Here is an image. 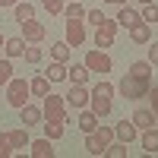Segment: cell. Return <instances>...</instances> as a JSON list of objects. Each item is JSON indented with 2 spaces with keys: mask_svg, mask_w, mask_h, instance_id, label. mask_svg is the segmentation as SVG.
I'll use <instances>...</instances> for the list:
<instances>
[{
  "mask_svg": "<svg viewBox=\"0 0 158 158\" xmlns=\"http://www.w3.org/2000/svg\"><path fill=\"white\" fill-rule=\"evenodd\" d=\"M29 95H32V92H29V82H25V79L13 76L6 82V104H10V108H22V104L29 101Z\"/></svg>",
  "mask_w": 158,
  "mask_h": 158,
  "instance_id": "5b68a950",
  "label": "cell"
},
{
  "mask_svg": "<svg viewBox=\"0 0 158 158\" xmlns=\"http://www.w3.org/2000/svg\"><path fill=\"white\" fill-rule=\"evenodd\" d=\"M41 6L51 13V16H57V13H63V6H67V3H63V0H41Z\"/></svg>",
  "mask_w": 158,
  "mask_h": 158,
  "instance_id": "d6a6232c",
  "label": "cell"
},
{
  "mask_svg": "<svg viewBox=\"0 0 158 158\" xmlns=\"http://www.w3.org/2000/svg\"><path fill=\"white\" fill-rule=\"evenodd\" d=\"M29 92H32V95H35V98H44V95H48V92H51V79H48L44 73H41V76H35V79H32V82H29Z\"/></svg>",
  "mask_w": 158,
  "mask_h": 158,
  "instance_id": "d6986e66",
  "label": "cell"
},
{
  "mask_svg": "<svg viewBox=\"0 0 158 158\" xmlns=\"http://www.w3.org/2000/svg\"><path fill=\"white\" fill-rule=\"evenodd\" d=\"M104 155H108V158H127V142H120V139L111 142V146L104 149Z\"/></svg>",
  "mask_w": 158,
  "mask_h": 158,
  "instance_id": "f546056e",
  "label": "cell"
},
{
  "mask_svg": "<svg viewBox=\"0 0 158 158\" xmlns=\"http://www.w3.org/2000/svg\"><path fill=\"white\" fill-rule=\"evenodd\" d=\"M114 38H117V19H108L104 16L101 25H95V48H111L114 44Z\"/></svg>",
  "mask_w": 158,
  "mask_h": 158,
  "instance_id": "8992f818",
  "label": "cell"
},
{
  "mask_svg": "<svg viewBox=\"0 0 158 158\" xmlns=\"http://www.w3.org/2000/svg\"><path fill=\"white\" fill-rule=\"evenodd\" d=\"M3 41H6V38H3V32H0V48H3Z\"/></svg>",
  "mask_w": 158,
  "mask_h": 158,
  "instance_id": "ab89813d",
  "label": "cell"
},
{
  "mask_svg": "<svg viewBox=\"0 0 158 158\" xmlns=\"http://www.w3.org/2000/svg\"><path fill=\"white\" fill-rule=\"evenodd\" d=\"M22 57L29 60V63H41V48H35V44H25V51H22Z\"/></svg>",
  "mask_w": 158,
  "mask_h": 158,
  "instance_id": "1f68e13d",
  "label": "cell"
},
{
  "mask_svg": "<svg viewBox=\"0 0 158 158\" xmlns=\"http://www.w3.org/2000/svg\"><path fill=\"white\" fill-rule=\"evenodd\" d=\"M139 3H152V0H139Z\"/></svg>",
  "mask_w": 158,
  "mask_h": 158,
  "instance_id": "60d3db41",
  "label": "cell"
},
{
  "mask_svg": "<svg viewBox=\"0 0 158 158\" xmlns=\"http://www.w3.org/2000/svg\"><path fill=\"white\" fill-rule=\"evenodd\" d=\"M139 19L142 22H158V3H155V0H152V3H142V13H139Z\"/></svg>",
  "mask_w": 158,
  "mask_h": 158,
  "instance_id": "4316f807",
  "label": "cell"
},
{
  "mask_svg": "<svg viewBox=\"0 0 158 158\" xmlns=\"http://www.w3.org/2000/svg\"><path fill=\"white\" fill-rule=\"evenodd\" d=\"M98 120H101V117H98L95 111H92V108H89V111L82 108V114H79V120H76V127L82 130V133H95V130H98Z\"/></svg>",
  "mask_w": 158,
  "mask_h": 158,
  "instance_id": "4fadbf2b",
  "label": "cell"
},
{
  "mask_svg": "<svg viewBox=\"0 0 158 158\" xmlns=\"http://www.w3.org/2000/svg\"><path fill=\"white\" fill-rule=\"evenodd\" d=\"M44 76L51 79V82H63V79H67V63H57V60H54V63L44 70Z\"/></svg>",
  "mask_w": 158,
  "mask_h": 158,
  "instance_id": "603a6c76",
  "label": "cell"
},
{
  "mask_svg": "<svg viewBox=\"0 0 158 158\" xmlns=\"http://www.w3.org/2000/svg\"><path fill=\"white\" fill-rule=\"evenodd\" d=\"M149 63L158 67V41H149Z\"/></svg>",
  "mask_w": 158,
  "mask_h": 158,
  "instance_id": "d590c367",
  "label": "cell"
},
{
  "mask_svg": "<svg viewBox=\"0 0 158 158\" xmlns=\"http://www.w3.org/2000/svg\"><path fill=\"white\" fill-rule=\"evenodd\" d=\"M142 149H146L149 155H155V152H158V130H155V127L142 130Z\"/></svg>",
  "mask_w": 158,
  "mask_h": 158,
  "instance_id": "7402d4cb",
  "label": "cell"
},
{
  "mask_svg": "<svg viewBox=\"0 0 158 158\" xmlns=\"http://www.w3.org/2000/svg\"><path fill=\"white\" fill-rule=\"evenodd\" d=\"M104 3H117V6H123V3H127V0H104Z\"/></svg>",
  "mask_w": 158,
  "mask_h": 158,
  "instance_id": "f35d334b",
  "label": "cell"
},
{
  "mask_svg": "<svg viewBox=\"0 0 158 158\" xmlns=\"http://www.w3.org/2000/svg\"><path fill=\"white\" fill-rule=\"evenodd\" d=\"M85 67H89V73H111V57L104 54V51H89L85 54Z\"/></svg>",
  "mask_w": 158,
  "mask_h": 158,
  "instance_id": "ba28073f",
  "label": "cell"
},
{
  "mask_svg": "<svg viewBox=\"0 0 158 158\" xmlns=\"http://www.w3.org/2000/svg\"><path fill=\"white\" fill-rule=\"evenodd\" d=\"M44 136L54 142V139H60L63 136V123H54V120H44Z\"/></svg>",
  "mask_w": 158,
  "mask_h": 158,
  "instance_id": "f1b7e54d",
  "label": "cell"
},
{
  "mask_svg": "<svg viewBox=\"0 0 158 158\" xmlns=\"http://www.w3.org/2000/svg\"><path fill=\"white\" fill-rule=\"evenodd\" d=\"M41 114H44V120L67 123V120H70V117H67V98H63V95H54V92H48V95H44V108H41Z\"/></svg>",
  "mask_w": 158,
  "mask_h": 158,
  "instance_id": "3957f363",
  "label": "cell"
},
{
  "mask_svg": "<svg viewBox=\"0 0 158 158\" xmlns=\"http://www.w3.org/2000/svg\"><path fill=\"white\" fill-rule=\"evenodd\" d=\"M130 38H133V44H149L152 41V25L149 22H136L130 29Z\"/></svg>",
  "mask_w": 158,
  "mask_h": 158,
  "instance_id": "9a60e30c",
  "label": "cell"
},
{
  "mask_svg": "<svg viewBox=\"0 0 158 158\" xmlns=\"http://www.w3.org/2000/svg\"><path fill=\"white\" fill-rule=\"evenodd\" d=\"M29 152H32L35 158H54V149H51V139H48V136L29 142Z\"/></svg>",
  "mask_w": 158,
  "mask_h": 158,
  "instance_id": "e0dca14e",
  "label": "cell"
},
{
  "mask_svg": "<svg viewBox=\"0 0 158 158\" xmlns=\"http://www.w3.org/2000/svg\"><path fill=\"white\" fill-rule=\"evenodd\" d=\"M130 73H133V76H146V79H152V63H149V60H136L133 67H130Z\"/></svg>",
  "mask_w": 158,
  "mask_h": 158,
  "instance_id": "83f0119b",
  "label": "cell"
},
{
  "mask_svg": "<svg viewBox=\"0 0 158 158\" xmlns=\"http://www.w3.org/2000/svg\"><path fill=\"white\" fill-rule=\"evenodd\" d=\"M130 120H133V123H136V130L142 133V130L155 127V120H158V117H155V111H152V108H136V111H133V117H130Z\"/></svg>",
  "mask_w": 158,
  "mask_h": 158,
  "instance_id": "8fae6325",
  "label": "cell"
},
{
  "mask_svg": "<svg viewBox=\"0 0 158 158\" xmlns=\"http://www.w3.org/2000/svg\"><path fill=\"white\" fill-rule=\"evenodd\" d=\"M3 51H6V57H22V51H25V41H22V35L19 38H6L3 41Z\"/></svg>",
  "mask_w": 158,
  "mask_h": 158,
  "instance_id": "44dd1931",
  "label": "cell"
},
{
  "mask_svg": "<svg viewBox=\"0 0 158 158\" xmlns=\"http://www.w3.org/2000/svg\"><path fill=\"white\" fill-rule=\"evenodd\" d=\"M114 136L120 139V142H133V139L139 136V130H136V123H133V120H120V123L114 127Z\"/></svg>",
  "mask_w": 158,
  "mask_h": 158,
  "instance_id": "5bb4252c",
  "label": "cell"
},
{
  "mask_svg": "<svg viewBox=\"0 0 158 158\" xmlns=\"http://www.w3.org/2000/svg\"><path fill=\"white\" fill-rule=\"evenodd\" d=\"M19 0H0V6H16Z\"/></svg>",
  "mask_w": 158,
  "mask_h": 158,
  "instance_id": "74e56055",
  "label": "cell"
},
{
  "mask_svg": "<svg viewBox=\"0 0 158 158\" xmlns=\"http://www.w3.org/2000/svg\"><path fill=\"white\" fill-rule=\"evenodd\" d=\"M111 95H114V85L108 82V79H101V82L92 89L89 104H92V111H95L98 117H108V114H111Z\"/></svg>",
  "mask_w": 158,
  "mask_h": 158,
  "instance_id": "7a4b0ae2",
  "label": "cell"
},
{
  "mask_svg": "<svg viewBox=\"0 0 158 158\" xmlns=\"http://www.w3.org/2000/svg\"><path fill=\"white\" fill-rule=\"evenodd\" d=\"M13 13H16V22H25V19H35V6H32V3H22V0H19L16 6H13Z\"/></svg>",
  "mask_w": 158,
  "mask_h": 158,
  "instance_id": "d4e9b609",
  "label": "cell"
},
{
  "mask_svg": "<svg viewBox=\"0 0 158 158\" xmlns=\"http://www.w3.org/2000/svg\"><path fill=\"white\" fill-rule=\"evenodd\" d=\"M136 22H142V19H139V13H136L133 6H120V13H117V25H123V29H133Z\"/></svg>",
  "mask_w": 158,
  "mask_h": 158,
  "instance_id": "ac0fdd59",
  "label": "cell"
},
{
  "mask_svg": "<svg viewBox=\"0 0 158 158\" xmlns=\"http://www.w3.org/2000/svg\"><path fill=\"white\" fill-rule=\"evenodd\" d=\"M149 89H152V79H146V76H133V73H123V79L117 82V92H120L127 101H139V98H146Z\"/></svg>",
  "mask_w": 158,
  "mask_h": 158,
  "instance_id": "6da1fadb",
  "label": "cell"
},
{
  "mask_svg": "<svg viewBox=\"0 0 158 158\" xmlns=\"http://www.w3.org/2000/svg\"><path fill=\"white\" fill-rule=\"evenodd\" d=\"M13 155V146H10V136L0 133V158H10Z\"/></svg>",
  "mask_w": 158,
  "mask_h": 158,
  "instance_id": "836d02e7",
  "label": "cell"
},
{
  "mask_svg": "<svg viewBox=\"0 0 158 158\" xmlns=\"http://www.w3.org/2000/svg\"><path fill=\"white\" fill-rule=\"evenodd\" d=\"M51 60H57V63H67V60H70V44H67V41H57V44H51Z\"/></svg>",
  "mask_w": 158,
  "mask_h": 158,
  "instance_id": "cb8c5ba5",
  "label": "cell"
},
{
  "mask_svg": "<svg viewBox=\"0 0 158 158\" xmlns=\"http://www.w3.org/2000/svg\"><path fill=\"white\" fill-rule=\"evenodd\" d=\"M63 41H67L70 48H79L85 41V22L82 19H70L67 22V35H63Z\"/></svg>",
  "mask_w": 158,
  "mask_h": 158,
  "instance_id": "9c48e42d",
  "label": "cell"
},
{
  "mask_svg": "<svg viewBox=\"0 0 158 158\" xmlns=\"http://www.w3.org/2000/svg\"><path fill=\"white\" fill-rule=\"evenodd\" d=\"M19 117H22V123H25V127H35V123H41V120H44L41 108H38V104H29V101L19 108Z\"/></svg>",
  "mask_w": 158,
  "mask_h": 158,
  "instance_id": "7c38bea8",
  "label": "cell"
},
{
  "mask_svg": "<svg viewBox=\"0 0 158 158\" xmlns=\"http://www.w3.org/2000/svg\"><path fill=\"white\" fill-rule=\"evenodd\" d=\"M67 79L73 85H85L89 82V67H85V63H73V67H67Z\"/></svg>",
  "mask_w": 158,
  "mask_h": 158,
  "instance_id": "2e32d148",
  "label": "cell"
},
{
  "mask_svg": "<svg viewBox=\"0 0 158 158\" xmlns=\"http://www.w3.org/2000/svg\"><path fill=\"white\" fill-rule=\"evenodd\" d=\"M10 146H13V152H16V149H29V127H25V130H10Z\"/></svg>",
  "mask_w": 158,
  "mask_h": 158,
  "instance_id": "ffe728a7",
  "label": "cell"
},
{
  "mask_svg": "<svg viewBox=\"0 0 158 158\" xmlns=\"http://www.w3.org/2000/svg\"><path fill=\"white\" fill-rule=\"evenodd\" d=\"M85 19H89L92 25H101V19H104V13H101V10H85Z\"/></svg>",
  "mask_w": 158,
  "mask_h": 158,
  "instance_id": "e575fe53",
  "label": "cell"
},
{
  "mask_svg": "<svg viewBox=\"0 0 158 158\" xmlns=\"http://www.w3.org/2000/svg\"><path fill=\"white\" fill-rule=\"evenodd\" d=\"M146 98H152V111H155V117H158V85L149 89V95H146Z\"/></svg>",
  "mask_w": 158,
  "mask_h": 158,
  "instance_id": "8d00e7d4",
  "label": "cell"
},
{
  "mask_svg": "<svg viewBox=\"0 0 158 158\" xmlns=\"http://www.w3.org/2000/svg\"><path fill=\"white\" fill-rule=\"evenodd\" d=\"M89 95H92V92H89L85 85H73V89H70V92H67V95H63V98H67V104H70V108L82 111L85 104H89Z\"/></svg>",
  "mask_w": 158,
  "mask_h": 158,
  "instance_id": "30bf717a",
  "label": "cell"
},
{
  "mask_svg": "<svg viewBox=\"0 0 158 158\" xmlns=\"http://www.w3.org/2000/svg\"><path fill=\"white\" fill-rule=\"evenodd\" d=\"M19 29H22V41L25 44H41L44 38H48V29L38 19H25V22H19Z\"/></svg>",
  "mask_w": 158,
  "mask_h": 158,
  "instance_id": "52a82bcc",
  "label": "cell"
},
{
  "mask_svg": "<svg viewBox=\"0 0 158 158\" xmlns=\"http://www.w3.org/2000/svg\"><path fill=\"white\" fill-rule=\"evenodd\" d=\"M111 142H114V127H98L95 133H85V152L89 155H104V149Z\"/></svg>",
  "mask_w": 158,
  "mask_h": 158,
  "instance_id": "277c9868",
  "label": "cell"
},
{
  "mask_svg": "<svg viewBox=\"0 0 158 158\" xmlns=\"http://www.w3.org/2000/svg\"><path fill=\"white\" fill-rule=\"evenodd\" d=\"M10 79H13V63H10V57H3V60H0V85L6 89Z\"/></svg>",
  "mask_w": 158,
  "mask_h": 158,
  "instance_id": "4dcf8cb0",
  "label": "cell"
},
{
  "mask_svg": "<svg viewBox=\"0 0 158 158\" xmlns=\"http://www.w3.org/2000/svg\"><path fill=\"white\" fill-rule=\"evenodd\" d=\"M63 16H67V19H85V6L79 3V0H73V3L63 6Z\"/></svg>",
  "mask_w": 158,
  "mask_h": 158,
  "instance_id": "484cf974",
  "label": "cell"
}]
</instances>
